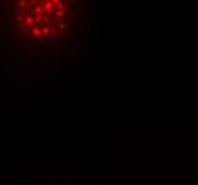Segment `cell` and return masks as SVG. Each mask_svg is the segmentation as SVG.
Instances as JSON below:
<instances>
[{"instance_id":"6da1fadb","label":"cell","mask_w":198,"mask_h":185,"mask_svg":"<svg viewBox=\"0 0 198 185\" xmlns=\"http://www.w3.org/2000/svg\"><path fill=\"white\" fill-rule=\"evenodd\" d=\"M43 9L46 11H47V13H51V10H54V4H53V2H51V0H47V2L46 3H43Z\"/></svg>"},{"instance_id":"7a4b0ae2","label":"cell","mask_w":198,"mask_h":185,"mask_svg":"<svg viewBox=\"0 0 198 185\" xmlns=\"http://www.w3.org/2000/svg\"><path fill=\"white\" fill-rule=\"evenodd\" d=\"M26 2H27V4H30L32 7H34V6L39 4V0H26Z\"/></svg>"},{"instance_id":"3957f363","label":"cell","mask_w":198,"mask_h":185,"mask_svg":"<svg viewBox=\"0 0 198 185\" xmlns=\"http://www.w3.org/2000/svg\"><path fill=\"white\" fill-rule=\"evenodd\" d=\"M17 6H19L20 9H24L27 6V2L26 0H19V3H17Z\"/></svg>"}]
</instances>
